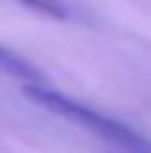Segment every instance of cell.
<instances>
[{
  "mask_svg": "<svg viewBox=\"0 0 151 153\" xmlns=\"http://www.w3.org/2000/svg\"><path fill=\"white\" fill-rule=\"evenodd\" d=\"M22 91L31 102L40 104L47 111L87 129L93 135H100V138H105L109 142H116V144H120L129 151L151 153V144L144 138H140L136 131H131L129 126L120 124L118 120L109 118V115H102L89 107H85V104L76 102L74 98L65 96V93H58L54 89L45 87V84H25Z\"/></svg>",
  "mask_w": 151,
  "mask_h": 153,
  "instance_id": "cell-1",
  "label": "cell"
},
{
  "mask_svg": "<svg viewBox=\"0 0 151 153\" xmlns=\"http://www.w3.org/2000/svg\"><path fill=\"white\" fill-rule=\"evenodd\" d=\"M0 69L4 73L20 78V80H27V84H40V80H42V73L31 62H27L25 58H20L18 53H13L11 49H7L2 45H0Z\"/></svg>",
  "mask_w": 151,
  "mask_h": 153,
  "instance_id": "cell-2",
  "label": "cell"
},
{
  "mask_svg": "<svg viewBox=\"0 0 151 153\" xmlns=\"http://www.w3.org/2000/svg\"><path fill=\"white\" fill-rule=\"evenodd\" d=\"M20 2L29 4V7L38 9V11H42V13H49V16H54V18H65L67 16V9H65V4H62L60 0H20Z\"/></svg>",
  "mask_w": 151,
  "mask_h": 153,
  "instance_id": "cell-3",
  "label": "cell"
}]
</instances>
